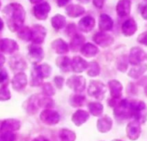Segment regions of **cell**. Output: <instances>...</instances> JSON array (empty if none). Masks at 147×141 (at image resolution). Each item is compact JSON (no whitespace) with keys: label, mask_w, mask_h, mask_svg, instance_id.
Instances as JSON below:
<instances>
[{"label":"cell","mask_w":147,"mask_h":141,"mask_svg":"<svg viewBox=\"0 0 147 141\" xmlns=\"http://www.w3.org/2000/svg\"><path fill=\"white\" fill-rule=\"evenodd\" d=\"M16 134L14 133H3L0 134V141H15Z\"/></svg>","instance_id":"cell-45"},{"label":"cell","mask_w":147,"mask_h":141,"mask_svg":"<svg viewBox=\"0 0 147 141\" xmlns=\"http://www.w3.org/2000/svg\"><path fill=\"white\" fill-rule=\"evenodd\" d=\"M34 66L40 72V74L41 75V77L43 78H47L50 77V75L52 73V67L49 65L41 64V65H34Z\"/></svg>","instance_id":"cell-37"},{"label":"cell","mask_w":147,"mask_h":141,"mask_svg":"<svg viewBox=\"0 0 147 141\" xmlns=\"http://www.w3.org/2000/svg\"><path fill=\"white\" fill-rule=\"evenodd\" d=\"M114 114L118 119H127L131 117L130 101L122 99L114 106Z\"/></svg>","instance_id":"cell-4"},{"label":"cell","mask_w":147,"mask_h":141,"mask_svg":"<svg viewBox=\"0 0 147 141\" xmlns=\"http://www.w3.org/2000/svg\"><path fill=\"white\" fill-rule=\"evenodd\" d=\"M12 84V87L15 90H23L27 84H28V79H27V76L24 72H18L16 73L14 78H12L11 81Z\"/></svg>","instance_id":"cell-17"},{"label":"cell","mask_w":147,"mask_h":141,"mask_svg":"<svg viewBox=\"0 0 147 141\" xmlns=\"http://www.w3.org/2000/svg\"><path fill=\"white\" fill-rule=\"evenodd\" d=\"M112 125H113L112 119L107 115L103 116L102 118H100L97 121V129L102 134H105L110 131L112 128Z\"/></svg>","instance_id":"cell-25"},{"label":"cell","mask_w":147,"mask_h":141,"mask_svg":"<svg viewBox=\"0 0 147 141\" xmlns=\"http://www.w3.org/2000/svg\"><path fill=\"white\" fill-rule=\"evenodd\" d=\"M9 80V74L4 68H0V84L7 85Z\"/></svg>","instance_id":"cell-44"},{"label":"cell","mask_w":147,"mask_h":141,"mask_svg":"<svg viewBox=\"0 0 147 141\" xmlns=\"http://www.w3.org/2000/svg\"><path fill=\"white\" fill-rule=\"evenodd\" d=\"M146 59H147V55H146Z\"/></svg>","instance_id":"cell-59"},{"label":"cell","mask_w":147,"mask_h":141,"mask_svg":"<svg viewBox=\"0 0 147 141\" xmlns=\"http://www.w3.org/2000/svg\"><path fill=\"white\" fill-rule=\"evenodd\" d=\"M93 40L98 46L105 48V47H108L111 46L114 43L115 39L109 34H107L105 32H102L101 31V32L96 33L93 35Z\"/></svg>","instance_id":"cell-10"},{"label":"cell","mask_w":147,"mask_h":141,"mask_svg":"<svg viewBox=\"0 0 147 141\" xmlns=\"http://www.w3.org/2000/svg\"><path fill=\"white\" fill-rule=\"evenodd\" d=\"M9 64L10 69L14 72H16L17 73L22 72L27 68V63H26L25 59L19 55L12 56L9 59Z\"/></svg>","instance_id":"cell-15"},{"label":"cell","mask_w":147,"mask_h":141,"mask_svg":"<svg viewBox=\"0 0 147 141\" xmlns=\"http://www.w3.org/2000/svg\"><path fill=\"white\" fill-rule=\"evenodd\" d=\"M24 108L28 114L29 115H35L38 110L39 107L37 105V95L31 96L24 103Z\"/></svg>","instance_id":"cell-26"},{"label":"cell","mask_w":147,"mask_h":141,"mask_svg":"<svg viewBox=\"0 0 147 141\" xmlns=\"http://www.w3.org/2000/svg\"><path fill=\"white\" fill-rule=\"evenodd\" d=\"M65 11L66 14L70 16V17H78L80 16H82L84 12H85V9L78 4H69L66 8H65Z\"/></svg>","instance_id":"cell-29"},{"label":"cell","mask_w":147,"mask_h":141,"mask_svg":"<svg viewBox=\"0 0 147 141\" xmlns=\"http://www.w3.org/2000/svg\"><path fill=\"white\" fill-rule=\"evenodd\" d=\"M28 59L30 60V62L36 65L37 63H40L43 59L44 52H43L42 47H40L38 45H35V44H32V45L28 46Z\"/></svg>","instance_id":"cell-8"},{"label":"cell","mask_w":147,"mask_h":141,"mask_svg":"<svg viewBox=\"0 0 147 141\" xmlns=\"http://www.w3.org/2000/svg\"><path fill=\"white\" fill-rule=\"evenodd\" d=\"M138 29V25L136 21L130 17L127 19L121 25V32L125 36H132L134 35Z\"/></svg>","instance_id":"cell-16"},{"label":"cell","mask_w":147,"mask_h":141,"mask_svg":"<svg viewBox=\"0 0 147 141\" xmlns=\"http://www.w3.org/2000/svg\"><path fill=\"white\" fill-rule=\"evenodd\" d=\"M71 0H57V4L59 7H63L65 5H66Z\"/></svg>","instance_id":"cell-50"},{"label":"cell","mask_w":147,"mask_h":141,"mask_svg":"<svg viewBox=\"0 0 147 141\" xmlns=\"http://www.w3.org/2000/svg\"><path fill=\"white\" fill-rule=\"evenodd\" d=\"M141 16H142V17H143L145 20H146L147 21V4L146 5H145V6L142 8V10H141Z\"/></svg>","instance_id":"cell-51"},{"label":"cell","mask_w":147,"mask_h":141,"mask_svg":"<svg viewBox=\"0 0 147 141\" xmlns=\"http://www.w3.org/2000/svg\"><path fill=\"white\" fill-rule=\"evenodd\" d=\"M111 96L115 99H119L121 97L123 86L118 80H111L108 84Z\"/></svg>","instance_id":"cell-23"},{"label":"cell","mask_w":147,"mask_h":141,"mask_svg":"<svg viewBox=\"0 0 147 141\" xmlns=\"http://www.w3.org/2000/svg\"><path fill=\"white\" fill-rule=\"evenodd\" d=\"M19 47L16 40L3 38L0 40V53L11 54L18 50Z\"/></svg>","instance_id":"cell-13"},{"label":"cell","mask_w":147,"mask_h":141,"mask_svg":"<svg viewBox=\"0 0 147 141\" xmlns=\"http://www.w3.org/2000/svg\"><path fill=\"white\" fill-rule=\"evenodd\" d=\"M146 59V54L142 48L139 47H134L131 48L128 56V61L130 62V64L136 66L140 65Z\"/></svg>","instance_id":"cell-7"},{"label":"cell","mask_w":147,"mask_h":141,"mask_svg":"<svg viewBox=\"0 0 147 141\" xmlns=\"http://www.w3.org/2000/svg\"><path fill=\"white\" fill-rule=\"evenodd\" d=\"M66 34L70 37H73L77 34V28L74 23H71L66 28Z\"/></svg>","instance_id":"cell-46"},{"label":"cell","mask_w":147,"mask_h":141,"mask_svg":"<svg viewBox=\"0 0 147 141\" xmlns=\"http://www.w3.org/2000/svg\"><path fill=\"white\" fill-rule=\"evenodd\" d=\"M147 71V65L146 64H140L139 65H136L133 67L130 72L127 73V75L134 78V79H139Z\"/></svg>","instance_id":"cell-30"},{"label":"cell","mask_w":147,"mask_h":141,"mask_svg":"<svg viewBox=\"0 0 147 141\" xmlns=\"http://www.w3.org/2000/svg\"><path fill=\"white\" fill-rule=\"evenodd\" d=\"M67 86L76 93H81L85 90L86 80L83 76H71L66 81Z\"/></svg>","instance_id":"cell-5"},{"label":"cell","mask_w":147,"mask_h":141,"mask_svg":"<svg viewBox=\"0 0 147 141\" xmlns=\"http://www.w3.org/2000/svg\"><path fill=\"white\" fill-rule=\"evenodd\" d=\"M84 42H85L84 36L80 34H76L71 40L70 48L72 52H78L84 45Z\"/></svg>","instance_id":"cell-27"},{"label":"cell","mask_w":147,"mask_h":141,"mask_svg":"<svg viewBox=\"0 0 147 141\" xmlns=\"http://www.w3.org/2000/svg\"><path fill=\"white\" fill-rule=\"evenodd\" d=\"M131 117L134 118V121L143 124L147 120V107L143 101L133 100L130 101Z\"/></svg>","instance_id":"cell-2"},{"label":"cell","mask_w":147,"mask_h":141,"mask_svg":"<svg viewBox=\"0 0 147 141\" xmlns=\"http://www.w3.org/2000/svg\"><path fill=\"white\" fill-rule=\"evenodd\" d=\"M51 10V6L48 3L44 2L34 5L33 8V13L38 20H46Z\"/></svg>","instance_id":"cell-12"},{"label":"cell","mask_w":147,"mask_h":141,"mask_svg":"<svg viewBox=\"0 0 147 141\" xmlns=\"http://www.w3.org/2000/svg\"><path fill=\"white\" fill-rule=\"evenodd\" d=\"M37 105L39 108H44L46 109H48L53 106V101L52 98L46 96L44 95H37Z\"/></svg>","instance_id":"cell-34"},{"label":"cell","mask_w":147,"mask_h":141,"mask_svg":"<svg viewBox=\"0 0 147 141\" xmlns=\"http://www.w3.org/2000/svg\"><path fill=\"white\" fill-rule=\"evenodd\" d=\"M132 7L131 0H120L116 4V12L120 17H127L130 15Z\"/></svg>","instance_id":"cell-18"},{"label":"cell","mask_w":147,"mask_h":141,"mask_svg":"<svg viewBox=\"0 0 147 141\" xmlns=\"http://www.w3.org/2000/svg\"><path fill=\"white\" fill-rule=\"evenodd\" d=\"M90 118V114L83 109H78L71 116V121L72 122L77 126L80 127L84 123H85Z\"/></svg>","instance_id":"cell-21"},{"label":"cell","mask_w":147,"mask_h":141,"mask_svg":"<svg viewBox=\"0 0 147 141\" xmlns=\"http://www.w3.org/2000/svg\"><path fill=\"white\" fill-rule=\"evenodd\" d=\"M88 109L90 113L94 116H100L103 112V106L100 103L92 102L88 104Z\"/></svg>","instance_id":"cell-35"},{"label":"cell","mask_w":147,"mask_h":141,"mask_svg":"<svg viewBox=\"0 0 147 141\" xmlns=\"http://www.w3.org/2000/svg\"><path fill=\"white\" fill-rule=\"evenodd\" d=\"M51 47L58 54H65L69 52V45L62 39H56L53 40Z\"/></svg>","instance_id":"cell-24"},{"label":"cell","mask_w":147,"mask_h":141,"mask_svg":"<svg viewBox=\"0 0 147 141\" xmlns=\"http://www.w3.org/2000/svg\"><path fill=\"white\" fill-rule=\"evenodd\" d=\"M10 97H11V94L7 85H2L0 87V101L1 102L8 101L10 99Z\"/></svg>","instance_id":"cell-42"},{"label":"cell","mask_w":147,"mask_h":141,"mask_svg":"<svg viewBox=\"0 0 147 141\" xmlns=\"http://www.w3.org/2000/svg\"><path fill=\"white\" fill-rule=\"evenodd\" d=\"M40 119L44 124L48 125V126H53V125H56L59 122L60 116L57 111H54V110L48 109L43 110L40 113Z\"/></svg>","instance_id":"cell-6"},{"label":"cell","mask_w":147,"mask_h":141,"mask_svg":"<svg viewBox=\"0 0 147 141\" xmlns=\"http://www.w3.org/2000/svg\"><path fill=\"white\" fill-rule=\"evenodd\" d=\"M42 81H43V78L34 66L31 72V86L33 87L40 86L42 84Z\"/></svg>","instance_id":"cell-36"},{"label":"cell","mask_w":147,"mask_h":141,"mask_svg":"<svg viewBox=\"0 0 147 141\" xmlns=\"http://www.w3.org/2000/svg\"><path fill=\"white\" fill-rule=\"evenodd\" d=\"M31 3H40L42 0H29Z\"/></svg>","instance_id":"cell-54"},{"label":"cell","mask_w":147,"mask_h":141,"mask_svg":"<svg viewBox=\"0 0 147 141\" xmlns=\"http://www.w3.org/2000/svg\"><path fill=\"white\" fill-rule=\"evenodd\" d=\"M3 20L0 18V31L3 29Z\"/></svg>","instance_id":"cell-55"},{"label":"cell","mask_w":147,"mask_h":141,"mask_svg":"<svg viewBox=\"0 0 147 141\" xmlns=\"http://www.w3.org/2000/svg\"><path fill=\"white\" fill-rule=\"evenodd\" d=\"M96 24V20L91 16H86L78 22V28L84 33L90 32Z\"/></svg>","instance_id":"cell-20"},{"label":"cell","mask_w":147,"mask_h":141,"mask_svg":"<svg viewBox=\"0 0 147 141\" xmlns=\"http://www.w3.org/2000/svg\"><path fill=\"white\" fill-rule=\"evenodd\" d=\"M105 2H106V0H93V4L97 9H102L104 5Z\"/></svg>","instance_id":"cell-49"},{"label":"cell","mask_w":147,"mask_h":141,"mask_svg":"<svg viewBox=\"0 0 147 141\" xmlns=\"http://www.w3.org/2000/svg\"><path fill=\"white\" fill-rule=\"evenodd\" d=\"M0 7H1V1H0Z\"/></svg>","instance_id":"cell-58"},{"label":"cell","mask_w":147,"mask_h":141,"mask_svg":"<svg viewBox=\"0 0 147 141\" xmlns=\"http://www.w3.org/2000/svg\"><path fill=\"white\" fill-rule=\"evenodd\" d=\"M127 58L126 56H121L117 62V68L119 71L125 72L127 69Z\"/></svg>","instance_id":"cell-43"},{"label":"cell","mask_w":147,"mask_h":141,"mask_svg":"<svg viewBox=\"0 0 147 141\" xmlns=\"http://www.w3.org/2000/svg\"><path fill=\"white\" fill-rule=\"evenodd\" d=\"M51 22H52V26L53 27V28H55L56 30H59L65 26L66 20L64 16L58 14V15H55L54 16H53Z\"/></svg>","instance_id":"cell-33"},{"label":"cell","mask_w":147,"mask_h":141,"mask_svg":"<svg viewBox=\"0 0 147 141\" xmlns=\"http://www.w3.org/2000/svg\"><path fill=\"white\" fill-rule=\"evenodd\" d=\"M32 141H49L46 137H44V136H38V137H36V138H34V140Z\"/></svg>","instance_id":"cell-52"},{"label":"cell","mask_w":147,"mask_h":141,"mask_svg":"<svg viewBox=\"0 0 147 141\" xmlns=\"http://www.w3.org/2000/svg\"><path fill=\"white\" fill-rule=\"evenodd\" d=\"M57 66L64 72H68L70 70H71V59L67 56H61L59 57L56 60Z\"/></svg>","instance_id":"cell-31"},{"label":"cell","mask_w":147,"mask_h":141,"mask_svg":"<svg viewBox=\"0 0 147 141\" xmlns=\"http://www.w3.org/2000/svg\"><path fill=\"white\" fill-rule=\"evenodd\" d=\"M46 35H47V30L41 25L35 24L31 28V40L35 45L41 44L44 41Z\"/></svg>","instance_id":"cell-9"},{"label":"cell","mask_w":147,"mask_h":141,"mask_svg":"<svg viewBox=\"0 0 147 141\" xmlns=\"http://www.w3.org/2000/svg\"><path fill=\"white\" fill-rule=\"evenodd\" d=\"M99 29L102 32L109 31L114 27V21L113 19L107 14H102L99 17Z\"/></svg>","instance_id":"cell-22"},{"label":"cell","mask_w":147,"mask_h":141,"mask_svg":"<svg viewBox=\"0 0 147 141\" xmlns=\"http://www.w3.org/2000/svg\"><path fill=\"white\" fill-rule=\"evenodd\" d=\"M3 14L6 19L7 26L11 32H16L23 27L26 12L22 5L17 3H12L5 6Z\"/></svg>","instance_id":"cell-1"},{"label":"cell","mask_w":147,"mask_h":141,"mask_svg":"<svg viewBox=\"0 0 147 141\" xmlns=\"http://www.w3.org/2000/svg\"><path fill=\"white\" fill-rule=\"evenodd\" d=\"M113 141H122V140H114Z\"/></svg>","instance_id":"cell-57"},{"label":"cell","mask_w":147,"mask_h":141,"mask_svg":"<svg viewBox=\"0 0 147 141\" xmlns=\"http://www.w3.org/2000/svg\"><path fill=\"white\" fill-rule=\"evenodd\" d=\"M79 2H81V3H89L90 2V0H78Z\"/></svg>","instance_id":"cell-56"},{"label":"cell","mask_w":147,"mask_h":141,"mask_svg":"<svg viewBox=\"0 0 147 141\" xmlns=\"http://www.w3.org/2000/svg\"><path fill=\"white\" fill-rule=\"evenodd\" d=\"M17 36L25 41L31 40V28L28 27H22L18 30Z\"/></svg>","instance_id":"cell-40"},{"label":"cell","mask_w":147,"mask_h":141,"mask_svg":"<svg viewBox=\"0 0 147 141\" xmlns=\"http://www.w3.org/2000/svg\"><path fill=\"white\" fill-rule=\"evenodd\" d=\"M59 139L61 141H75L76 134L69 129H62L59 132Z\"/></svg>","instance_id":"cell-38"},{"label":"cell","mask_w":147,"mask_h":141,"mask_svg":"<svg viewBox=\"0 0 147 141\" xmlns=\"http://www.w3.org/2000/svg\"><path fill=\"white\" fill-rule=\"evenodd\" d=\"M21 128V122L16 119H6L1 121L0 134L3 133H14L19 130Z\"/></svg>","instance_id":"cell-11"},{"label":"cell","mask_w":147,"mask_h":141,"mask_svg":"<svg viewBox=\"0 0 147 141\" xmlns=\"http://www.w3.org/2000/svg\"><path fill=\"white\" fill-rule=\"evenodd\" d=\"M53 82L55 84V86L58 88V89H62L63 87V84L65 82V79L64 78L60 77V76H56L54 78H53Z\"/></svg>","instance_id":"cell-47"},{"label":"cell","mask_w":147,"mask_h":141,"mask_svg":"<svg viewBox=\"0 0 147 141\" xmlns=\"http://www.w3.org/2000/svg\"><path fill=\"white\" fill-rule=\"evenodd\" d=\"M106 92L107 87L103 83L96 80L90 81L88 88V94L90 96L95 97L97 100H102L105 96Z\"/></svg>","instance_id":"cell-3"},{"label":"cell","mask_w":147,"mask_h":141,"mask_svg":"<svg viewBox=\"0 0 147 141\" xmlns=\"http://www.w3.org/2000/svg\"><path fill=\"white\" fill-rule=\"evenodd\" d=\"M137 41L140 44H143L145 46H147V31L140 34L138 38H137Z\"/></svg>","instance_id":"cell-48"},{"label":"cell","mask_w":147,"mask_h":141,"mask_svg":"<svg viewBox=\"0 0 147 141\" xmlns=\"http://www.w3.org/2000/svg\"><path fill=\"white\" fill-rule=\"evenodd\" d=\"M127 136L128 137L129 140H137L140 134H141V127H140V123L136 121H130L127 127Z\"/></svg>","instance_id":"cell-14"},{"label":"cell","mask_w":147,"mask_h":141,"mask_svg":"<svg viewBox=\"0 0 147 141\" xmlns=\"http://www.w3.org/2000/svg\"><path fill=\"white\" fill-rule=\"evenodd\" d=\"M88 65L89 63L85 59L80 56H75L71 59V71L76 73H81L88 68Z\"/></svg>","instance_id":"cell-19"},{"label":"cell","mask_w":147,"mask_h":141,"mask_svg":"<svg viewBox=\"0 0 147 141\" xmlns=\"http://www.w3.org/2000/svg\"><path fill=\"white\" fill-rule=\"evenodd\" d=\"M5 63V57L0 53V67Z\"/></svg>","instance_id":"cell-53"},{"label":"cell","mask_w":147,"mask_h":141,"mask_svg":"<svg viewBox=\"0 0 147 141\" xmlns=\"http://www.w3.org/2000/svg\"><path fill=\"white\" fill-rule=\"evenodd\" d=\"M42 93L46 96H53L55 95V89L50 83H45L42 85Z\"/></svg>","instance_id":"cell-41"},{"label":"cell","mask_w":147,"mask_h":141,"mask_svg":"<svg viewBox=\"0 0 147 141\" xmlns=\"http://www.w3.org/2000/svg\"><path fill=\"white\" fill-rule=\"evenodd\" d=\"M85 101H86V98L84 95L73 94L70 96L69 103L73 108H78V107H82L84 104Z\"/></svg>","instance_id":"cell-32"},{"label":"cell","mask_w":147,"mask_h":141,"mask_svg":"<svg viewBox=\"0 0 147 141\" xmlns=\"http://www.w3.org/2000/svg\"><path fill=\"white\" fill-rule=\"evenodd\" d=\"M81 53L86 58H92L99 53V49L96 46L92 43H85L80 49Z\"/></svg>","instance_id":"cell-28"},{"label":"cell","mask_w":147,"mask_h":141,"mask_svg":"<svg viewBox=\"0 0 147 141\" xmlns=\"http://www.w3.org/2000/svg\"><path fill=\"white\" fill-rule=\"evenodd\" d=\"M146 1H147V0H146Z\"/></svg>","instance_id":"cell-60"},{"label":"cell","mask_w":147,"mask_h":141,"mask_svg":"<svg viewBox=\"0 0 147 141\" xmlns=\"http://www.w3.org/2000/svg\"><path fill=\"white\" fill-rule=\"evenodd\" d=\"M100 72H101V69L97 62L91 61L89 63L87 68V74L90 77H96L100 74Z\"/></svg>","instance_id":"cell-39"}]
</instances>
